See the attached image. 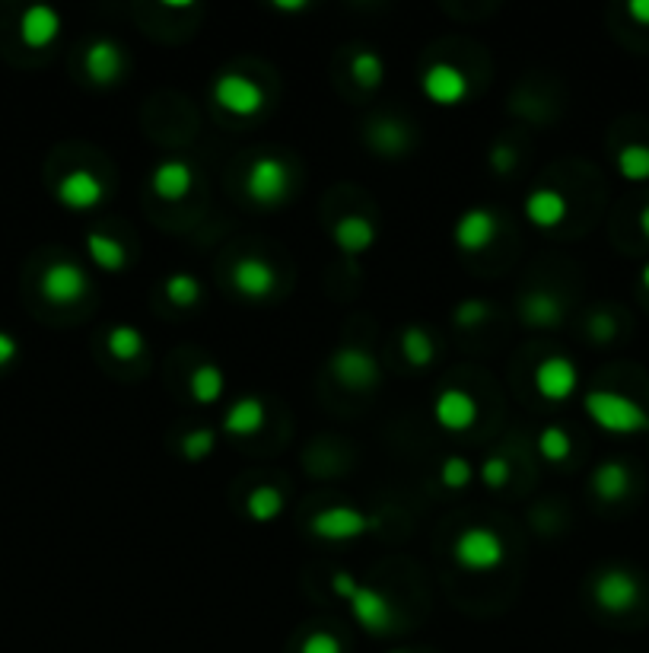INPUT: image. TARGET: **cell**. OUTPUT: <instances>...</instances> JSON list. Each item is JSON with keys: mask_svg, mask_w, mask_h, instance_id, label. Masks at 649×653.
<instances>
[{"mask_svg": "<svg viewBox=\"0 0 649 653\" xmlns=\"http://www.w3.org/2000/svg\"><path fill=\"white\" fill-rule=\"evenodd\" d=\"M586 415L602 427L608 434H618V437H634L649 431V411L627 399L621 392H611V389H592L586 392L583 399Z\"/></svg>", "mask_w": 649, "mask_h": 653, "instance_id": "cell-1", "label": "cell"}, {"mask_svg": "<svg viewBox=\"0 0 649 653\" xmlns=\"http://www.w3.org/2000/svg\"><path fill=\"white\" fill-rule=\"evenodd\" d=\"M452 558L462 571L471 574H487L497 571L506 558V545L500 539V532H494L490 526H468L462 529L452 542Z\"/></svg>", "mask_w": 649, "mask_h": 653, "instance_id": "cell-2", "label": "cell"}, {"mask_svg": "<svg viewBox=\"0 0 649 653\" xmlns=\"http://www.w3.org/2000/svg\"><path fill=\"white\" fill-rule=\"evenodd\" d=\"M290 185H293L290 166L280 157H271V153H261L245 169V192L261 208H274V204L284 201L290 195Z\"/></svg>", "mask_w": 649, "mask_h": 653, "instance_id": "cell-3", "label": "cell"}, {"mask_svg": "<svg viewBox=\"0 0 649 653\" xmlns=\"http://www.w3.org/2000/svg\"><path fill=\"white\" fill-rule=\"evenodd\" d=\"M376 526H379L376 517L363 513L360 507H347V504L325 507L309 520V532L322 542H354V539H363L366 532Z\"/></svg>", "mask_w": 649, "mask_h": 653, "instance_id": "cell-4", "label": "cell"}, {"mask_svg": "<svg viewBox=\"0 0 649 653\" xmlns=\"http://www.w3.org/2000/svg\"><path fill=\"white\" fill-rule=\"evenodd\" d=\"M214 102L233 118H252L265 109V87L258 80L245 77L239 71H226L214 80Z\"/></svg>", "mask_w": 649, "mask_h": 653, "instance_id": "cell-5", "label": "cell"}, {"mask_svg": "<svg viewBox=\"0 0 649 653\" xmlns=\"http://www.w3.org/2000/svg\"><path fill=\"white\" fill-rule=\"evenodd\" d=\"M328 370H331V376H335V380L344 389H354V392L373 389L379 383L376 357L366 348H360V345H341L335 354H331Z\"/></svg>", "mask_w": 649, "mask_h": 653, "instance_id": "cell-6", "label": "cell"}, {"mask_svg": "<svg viewBox=\"0 0 649 653\" xmlns=\"http://www.w3.org/2000/svg\"><path fill=\"white\" fill-rule=\"evenodd\" d=\"M532 386L545 402H567L570 395L580 386V370L570 357L551 354L545 360H538L532 373Z\"/></svg>", "mask_w": 649, "mask_h": 653, "instance_id": "cell-7", "label": "cell"}, {"mask_svg": "<svg viewBox=\"0 0 649 653\" xmlns=\"http://www.w3.org/2000/svg\"><path fill=\"white\" fill-rule=\"evenodd\" d=\"M592 596L595 606L611 612V615H624L640 603V583L637 577L624 571V567H608L592 583Z\"/></svg>", "mask_w": 649, "mask_h": 653, "instance_id": "cell-8", "label": "cell"}, {"mask_svg": "<svg viewBox=\"0 0 649 653\" xmlns=\"http://www.w3.org/2000/svg\"><path fill=\"white\" fill-rule=\"evenodd\" d=\"M42 297L55 306H70V303H80L86 294H90V278L86 271L74 262H51L42 271Z\"/></svg>", "mask_w": 649, "mask_h": 653, "instance_id": "cell-9", "label": "cell"}, {"mask_svg": "<svg viewBox=\"0 0 649 653\" xmlns=\"http://www.w3.org/2000/svg\"><path fill=\"white\" fill-rule=\"evenodd\" d=\"M420 90H424V96L430 102H436V106H459V102H465L468 90H471V83L465 77V71L459 64H452V61H433L424 77H420Z\"/></svg>", "mask_w": 649, "mask_h": 653, "instance_id": "cell-10", "label": "cell"}, {"mask_svg": "<svg viewBox=\"0 0 649 653\" xmlns=\"http://www.w3.org/2000/svg\"><path fill=\"white\" fill-rule=\"evenodd\" d=\"M433 421L449 434L468 431L471 424L478 421V402L468 389L449 386L433 399Z\"/></svg>", "mask_w": 649, "mask_h": 653, "instance_id": "cell-11", "label": "cell"}, {"mask_svg": "<svg viewBox=\"0 0 649 653\" xmlns=\"http://www.w3.org/2000/svg\"><path fill=\"white\" fill-rule=\"evenodd\" d=\"M55 195L67 211H93L105 198V185L93 169H70L61 176Z\"/></svg>", "mask_w": 649, "mask_h": 653, "instance_id": "cell-12", "label": "cell"}, {"mask_svg": "<svg viewBox=\"0 0 649 653\" xmlns=\"http://www.w3.org/2000/svg\"><path fill=\"white\" fill-rule=\"evenodd\" d=\"M344 603L350 606V612H354L357 625L366 628V631L385 634V631L395 625V609H392V603H389V599H385L379 590H373V587H363V583H357V590L350 593Z\"/></svg>", "mask_w": 649, "mask_h": 653, "instance_id": "cell-13", "label": "cell"}, {"mask_svg": "<svg viewBox=\"0 0 649 653\" xmlns=\"http://www.w3.org/2000/svg\"><path fill=\"white\" fill-rule=\"evenodd\" d=\"M230 281L242 297L265 300L277 287V271L265 259H258V255H242V259H236L230 268Z\"/></svg>", "mask_w": 649, "mask_h": 653, "instance_id": "cell-14", "label": "cell"}, {"mask_svg": "<svg viewBox=\"0 0 649 653\" xmlns=\"http://www.w3.org/2000/svg\"><path fill=\"white\" fill-rule=\"evenodd\" d=\"M83 71L96 87H112V83L125 71V51L115 39H96L86 45L83 55Z\"/></svg>", "mask_w": 649, "mask_h": 653, "instance_id": "cell-15", "label": "cell"}, {"mask_svg": "<svg viewBox=\"0 0 649 653\" xmlns=\"http://www.w3.org/2000/svg\"><path fill=\"white\" fill-rule=\"evenodd\" d=\"M455 246L465 252H481L497 239V217L487 208H468L452 227Z\"/></svg>", "mask_w": 649, "mask_h": 653, "instance_id": "cell-16", "label": "cell"}, {"mask_svg": "<svg viewBox=\"0 0 649 653\" xmlns=\"http://www.w3.org/2000/svg\"><path fill=\"white\" fill-rule=\"evenodd\" d=\"M61 36V13L48 4H32L20 16V39L29 48H48Z\"/></svg>", "mask_w": 649, "mask_h": 653, "instance_id": "cell-17", "label": "cell"}, {"mask_svg": "<svg viewBox=\"0 0 649 653\" xmlns=\"http://www.w3.org/2000/svg\"><path fill=\"white\" fill-rule=\"evenodd\" d=\"M567 211H570V204H567L564 195L557 192V188L541 185V188H532V192L525 195V217H529L541 230L560 227V223L567 220Z\"/></svg>", "mask_w": 649, "mask_h": 653, "instance_id": "cell-18", "label": "cell"}, {"mask_svg": "<svg viewBox=\"0 0 649 653\" xmlns=\"http://www.w3.org/2000/svg\"><path fill=\"white\" fill-rule=\"evenodd\" d=\"M191 185H195V173H191V166L185 160H163V163H156V169L150 173L153 195L163 201L188 198Z\"/></svg>", "mask_w": 649, "mask_h": 653, "instance_id": "cell-19", "label": "cell"}, {"mask_svg": "<svg viewBox=\"0 0 649 653\" xmlns=\"http://www.w3.org/2000/svg\"><path fill=\"white\" fill-rule=\"evenodd\" d=\"M268 421V408L258 395H242L223 415V431L230 437H252L258 434Z\"/></svg>", "mask_w": 649, "mask_h": 653, "instance_id": "cell-20", "label": "cell"}, {"mask_svg": "<svg viewBox=\"0 0 649 653\" xmlns=\"http://www.w3.org/2000/svg\"><path fill=\"white\" fill-rule=\"evenodd\" d=\"M331 239L344 255H363L376 243V227L370 217L363 214H344L335 227H331Z\"/></svg>", "mask_w": 649, "mask_h": 653, "instance_id": "cell-21", "label": "cell"}, {"mask_svg": "<svg viewBox=\"0 0 649 653\" xmlns=\"http://www.w3.org/2000/svg\"><path fill=\"white\" fill-rule=\"evenodd\" d=\"M519 316L525 325L551 329V325H560V319H564V303H560V297L548 294V290H532V294L519 300Z\"/></svg>", "mask_w": 649, "mask_h": 653, "instance_id": "cell-22", "label": "cell"}, {"mask_svg": "<svg viewBox=\"0 0 649 653\" xmlns=\"http://www.w3.org/2000/svg\"><path fill=\"white\" fill-rule=\"evenodd\" d=\"M592 491L599 501H608V504L624 501L627 491H630V469L618 459H608V462H602V466H595Z\"/></svg>", "mask_w": 649, "mask_h": 653, "instance_id": "cell-23", "label": "cell"}, {"mask_svg": "<svg viewBox=\"0 0 649 653\" xmlns=\"http://www.w3.org/2000/svg\"><path fill=\"white\" fill-rule=\"evenodd\" d=\"M226 389V376L217 364H198L188 373V392L198 405H214L223 399Z\"/></svg>", "mask_w": 649, "mask_h": 653, "instance_id": "cell-24", "label": "cell"}, {"mask_svg": "<svg viewBox=\"0 0 649 653\" xmlns=\"http://www.w3.org/2000/svg\"><path fill=\"white\" fill-rule=\"evenodd\" d=\"M370 144L382 157H398V153L408 150V128L395 118H376L370 125Z\"/></svg>", "mask_w": 649, "mask_h": 653, "instance_id": "cell-25", "label": "cell"}, {"mask_svg": "<svg viewBox=\"0 0 649 653\" xmlns=\"http://www.w3.org/2000/svg\"><path fill=\"white\" fill-rule=\"evenodd\" d=\"M86 252H90L93 265L102 271H121L128 262L125 246L115 236H105V233H86Z\"/></svg>", "mask_w": 649, "mask_h": 653, "instance_id": "cell-26", "label": "cell"}, {"mask_svg": "<svg viewBox=\"0 0 649 653\" xmlns=\"http://www.w3.org/2000/svg\"><path fill=\"white\" fill-rule=\"evenodd\" d=\"M105 348H109L115 360H137L144 354V335H140L137 325L118 322L109 329V335H105Z\"/></svg>", "mask_w": 649, "mask_h": 653, "instance_id": "cell-27", "label": "cell"}, {"mask_svg": "<svg viewBox=\"0 0 649 653\" xmlns=\"http://www.w3.org/2000/svg\"><path fill=\"white\" fill-rule=\"evenodd\" d=\"M245 513H249V520L255 523H271L284 513V494L274 485H258L249 494V501H245Z\"/></svg>", "mask_w": 649, "mask_h": 653, "instance_id": "cell-28", "label": "cell"}, {"mask_svg": "<svg viewBox=\"0 0 649 653\" xmlns=\"http://www.w3.org/2000/svg\"><path fill=\"white\" fill-rule=\"evenodd\" d=\"M401 354L408 357L411 367H430L433 357H436L430 332L420 329V325H408V329H401Z\"/></svg>", "mask_w": 649, "mask_h": 653, "instance_id": "cell-29", "label": "cell"}, {"mask_svg": "<svg viewBox=\"0 0 649 653\" xmlns=\"http://www.w3.org/2000/svg\"><path fill=\"white\" fill-rule=\"evenodd\" d=\"M350 77H354L357 87L376 90L385 77V61L379 58V51H370V48L357 51V55L350 58Z\"/></svg>", "mask_w": 649, "mask_h": 653, "instance_id": "cell-30", "label": "cell"}, {"mask_svg": "<svg viewBox=\"0 0 649 653\" xmlns=\"http://www.w3.org/2000/svg\"><path fill=\"white\" fill-rule=\"evenodd\" d=\"M163 290H166V297H169V303L172 306H179V309H188V306H195L198 300H201V281L195 278V274H188V271H175V274H169L166 278V284H163Z\"/></svg>", "mask_w": 649, "mask_h": 653, "instance_id": "cell-31", "label": "cell"}, {"mask_svg": "<svg viewBox=\"0 0 649 653\" xmlns=\"http://www.w3.org/2000/svg\"><path fill=\"white\" fill-rule=\"evenodd\" d=\"M615 163L627 182H649V144H624Z\"/></svg>", "mask_w": 649, "mask_h": 653, "instance_id": "cell-32", "label": "cell"}, {"mask_svg": "<svg viewBox=\"0 0 649 653\" xmlns=\"http://www.w3.org/2000/svg\"><path fill=\"white\" fill-rule=\"evenodd\" d=\"M538 453L548 462H564L573 453V440L560 424H548L545 431L538 434Z\"/></svg>", "mask_w": 649, "mask_h": 653, "instance_id": "cell-33", "label": "cell"}, {"mask_svg": "<svg viewBox=\"0 0 649 653\" xmlns=\"http://www.w3.org/2000/svg\"><path fill=\"white\" fill-rule=\"evenodd\" d=\"M471 478H475V466L465 459V456H459V453H452V456H446L443 459V466H440V481L449 488V491H462V488H468L471 485Z\"/></svg>", "mask_w": 649, "mask_h": 653, "instance_id": "cell-34", "label": "cell"}, {"mask_svg": "<svg viewBox=\"0 0 649 653\" xmlns=\"http://www.w3.org/2000/svg\"><path fill=\"white\" fill-rule=\"evenodd\" d=\"M214 446H217V434L210 427H195V431H188L182 437V456L188 462H204L214 453Z\"/></svg>", "mask_w": 649, "mask_h": 653, "instance_id": "cell-35", "label": "cell"}, {"mask_svg": "<svg viewBox=\"0 0 649 653\" xmlns=\"http://www.w3.org/2000/svg\"><path fill=\"white\" fill-rule=\"evenodd\" d=\"M487 316H490V303L487 300H475V297L462 300L459 306L452 309V319L459 322L462 329H475V325H481Z\"/></svg>", "mask_w": 649, "mask_h": 653, "instance_id": "cell-36", "label": "cell"}, {"mask_svg": "<svg viewBox=\"0 0 649 653\" xmlns=\"http://www.w3.org/2000/svg\"><path fill=\"white\" fill-rule=\"evenodd\" d=\"M481 481L490 491H500L503 485H510V462L503 456H487L481 466Z\"/></svg>", "mask_w": 649, "mask_h": 653, "instance_id": "cell-37", "label": "cell"}, {"mask_svg": "<svg viewBox=\"0 0 649 653\" xmlns=\"http://www.w3.org/2000/svg\"><path fill=\"white\" fill-rule=\"evenodd\" d=\"M586 332H589V338L592 341H599V345H605V341H611L618 335V322H615V316L611 313H592L589 316V322H586Z\"/></svg>", "mask_w": 649, "mask_h": 653, "instance_id": "cell-38", "label": "cell"}, {"mask_svg": "<svg viewBox=\"0 0 649 653\" xmlns=\"http://www.w3.org/2000/svg\"><path fill=\"white\" fill-rule=\"evenodd\" d=\"M300 653H344V644L331 631H312L303 638Z\"/></svg>", "mask_w": 649, "mask_h": 653, "instance_id": "cell-39", "label": "cell"}, {"mask_svg": "<svg viewBox=\"0 0 649 653\" xmlns=\"http://www.w3.org/2000/svg\"><path fill=\"white\" fill-rule=\"evenodd\" d=\"M490 166H494V173H510L516 166V150L510 144H494L490 147Z\"/></svg>", "mask_w": 649, "mask_h": 653, "instance_id": "cell-40", "label": "cell"}, {"mask_svg": "<svg viewBox=\"0 0 649 653\" xmlns=\"http://www.w3.org/2000/svg\"><path fill=\"white\" fill-rule=\"evenodd\" d=\"M16 354H20V341H16L10 332H0V367H10Z\"/></svg>", "mask_w": 649, "mask_h": 653, "instance_id": "cell-41", "label": "cell"}, {"mask_svg": "<svg viewBox=\"0 0 649 653\" xmlns=\"http://www.w3.org/2000/svg\"><path fill=\"white\" fill-rule=\"evenodd\" d=\"M627 13H630V20H634V23L649 26V0H630Z\"/></svg>", "mask_w": 649, "mask_h": 653, "instance_id": "cell-42", "label": "cell"}, {"mask_svg": "<svg viewBox=\"0 0 649 653\" xmlns=\"http://www.w3.org/2000/svg\"><path fill=\"white\" fill-rule=\"evenodd\" d=\"M271 7L280 10V13H300V10H306L309 4H306V0H271Z\"/></svg>", "mask_w": 649, "mask_h": 653, "instance_id": "cell-43", "label": "cell"}, {"mask_svg": "<svg viewBox=\"0 0 649 653\" xmlns=\"http://www.w3.org/2000/svg\"><path fill=\"white\" fill-rule=\"evenodd\" d=\"M637 223H640V233H643V236L649 239V204H646V208L640 211V217H637Z\"/></svg>", "mask_w": 649, "mask_h": 653, "instance_id": "cell-44", "label": "cell"}, {"mask_svg": "<svg viewBox=\"0 0 649 653\" xmlns=\"http://www.w3.org/2000/svg\"><path fill=\"white\" fill-rule=\"evenodd\" d=\"M163 7H169V10H191L188 0H163Z\"/></svg>", "mask_w": 649, "mask_h": 653, "instance_id": "cell-45", "label": "cell"}, {"mask_svg": "<svg viewBox=\"0 0 649 653\" xmlns=\"http://www.w3.org/2000/svg\"><path fill=\"white\" fill-rule=\"evenodd\" d=\"M640 281H643V287L649 290V262L643 265V271H640Z\"/></svg>", "mask_w": 649, "mask_h": 653, "instance_id": "cell-46", "label": "cell"}, {"mask_svg": "<svg viewBox=\"0 0 649 653\" xmlns=\"http://www.w3.org/2000/svg\"><path fill=\"white\" fill-rule=\"evenodd\" d=\"M392 653H408V650H392Z\"/></svg>", "mask_w": 649, "mask_h": 653, "instance_id": "cell-47", "label": "cell"}]
</instances>
